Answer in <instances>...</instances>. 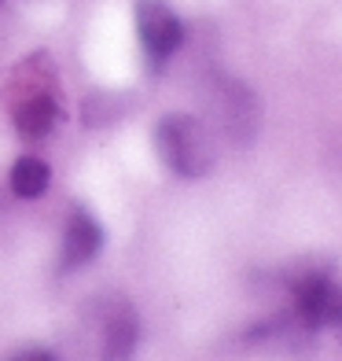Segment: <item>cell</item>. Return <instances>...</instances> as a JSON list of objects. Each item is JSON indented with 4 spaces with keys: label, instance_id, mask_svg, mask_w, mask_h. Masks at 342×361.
I'll list each match as a JSON object with an SVG mask.
<instances>
[{
    "label": "cell",
    "instance_id": "obj_1",
    "mask_svg": "<svg viewBox=\"0 0 342 361\" xmlns=\"http://www.w3.org/2000/svg\"><path fill=\"white\" fill-rule=\"evenodd\" d=\"M8 107L15 129L26 140H41L52 133V126L59 122V81L48 56H30L19 71H15L8 85Z\"/></svg>",
    "mask_w": 342,
    "mask_h": 361
},
{
    "label": "cell",
    "instance_id": "obj_2",
    "mask_svg": "<svg viewBox=\"0 0 342 361\" xmlns=\"http://www.w3.org/2000/svg\"><path fill=\"white\" fill-rule=\"evenodd\" d=\"M155 152L177 177H206L214 170V133L195 114H166L155 126Z\"/></svg>",
    "mask_w": 342,
    "mask_h": 361
},
{
    "label": "cell",
    "instance_id": "obj_3",
    "mask_svg": "<svg viewBox=\"0 0 342 361\" xmlns=\"http://www.w3.org/2000/svg\"><path fill=\"white\" fill-rule=\"evenodd\" d=\"M203 122L210 133L224 137L228 144H251L258 129V104L247 85H239L232 78H210L203 92Z\"/></svg>",
    "mask_w": 342,
    "mask_h": 361
},
{
    "label": "cell",
    "instance_id": "obj_4",
    "mask_svg": "<svg viewBox=\"0 0 342 361\" xmlns=\"http://www.w3.org/2000/svg\"><path fill=\"white\" fill-rule=\"evenodd\" d=\"M137 30H140V44H144V56H148L151 71L166 67L170 56L184 41V23L177 19V11L166 0H140L137 4Z\"/></svg>",
    "mask_w": 342,
    "mask_h": 361
},
{
    "label": "cell",
    "instance_id": "obj_5",
    "mask_svg": "<svg viewBox=\"0 0 342 361\" xmlns=\"http://www.w3.org/2000/svg\"><path fill=\"white\" fill-rule=\"evenodd\" d=\"M96 332H100V361H129L140 343V321L129 299H103L96 306Z\"/></svg>",
    "mask_w": 342,
    "mask_h": 361
},
{
    "label": "cell",
    "instance_id": "obj_6",
    "mask_svg": "<svg viewBox=\"0 0 342 361\" xmlns=\"http://www.w3.org/2000/svg\"><path fill=\"white\" fill-rule=\"evenodd\" d=\"M103 247V228L96 221L89 210L74 207L70 218H67V228H63V255H59V269L63 273H74L81 269L85 262H92Z\"/></svg>",
    "mask_w": 342,
    "mask_h": 361
},
{
    "label": "cell",
    "instance_id": "obj_7",
    "mask_svg": "<svg viewBox=\"0 0 342 361\" xmlns=\"http://www.w3.org/2000/svg\"><path fill=\"white\" fill-rule=\"evenodd\" d=\"M48 185H52V170H48V162L26 155L11 166V192L23 195V200H37V195L48 192Z\"/></svg>",
    "mask_w": 342,
    "mask_h": 361
},
{
    "label": "cell",
    "instance_id": "obj_8",
    "mask_svg": "<svg viewBox=\"0 0 342 361\" xmlns=\"http://www.w3.org/2000/svg\"><path fill=\"white\" fill-rule=\"evenodd\" d=\"M11 361H59V357L48 354V350H23V354H15Z\"/></svg>",
    "mask_w": 342,
    "mask_h": 361
}]
</instances>
